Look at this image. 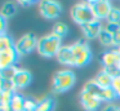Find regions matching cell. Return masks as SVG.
<instances>
[{
    "label": "cell",
    "mask_w": 120,
    "mask_h": 111,
    "mask_svg": "<svg viewBox=\"0 0 120 111\" xmlns=\"http://www.w3.org/2000/svg\"><path fill=\"white\" fill-rule=\"evenodd\" d=\"M80 105L85 111H98L105 106L101 96L88 93L85 90L80 92Z\"/></svg>",
    "instance_id": "52a82bcc"
},
{
    "label": "cell",
    "mask_w": 120,
    "mask_h": 111,
    "mask_svg": "<svg viewBox=\"0 0 120 111\" xmlns=\"http://www.w3.org/2000/svg\"><path fill=\"white\" fill-rule=\"evenodd\" d=\"M54 103L56 101L52 96H45V97L40 98L38 101V106L35 108V111H53Z\"/></svg>",
    "instance_id": "9a60e30c"
},
{
    "label": "cell",
    "mask_w": 120,
    "mask_h": 111,
    "mask_svg": "<svg viewBox=\"0 0 120 111\" xmlns=\"http://www.w3.org/2000/svg\"><path fill=\"white\" fill-rule=\"evenodd\" d=\"M101 63L103 69H110V67H116L120 63V52L117 48L107 49L101 56Z\"/></svg>",
    "instance_id": "8fae6325"
},
{
    "label": "cell",
    "mask_w": 120,
    "mask_h": 111,
    "mask_svg": "<svg viewBox=\"0 0 120 111\" xmlns=\"http://www.w3.org/2000/svg\"><path fill=\"white\" fill-rule=\"evenodd\" d=\"M70 46L74 54V67H83L90 62L92 49L86 40L80 39V40L72 43Z\"/></svg>",
    "instance_id": "3957f363"
},
{
    "label": "cell",
    "mask_w": 120,
    "mask_h": 111,
    "mask_svg": "<svg viewBox=\"0 0 120 111\" xmlns=\"http://www.w3.org/2000/svg\"><path fill=\"white\" fill-rule=\"evenodd\" d=\"M0 26H1V30H0V35L7 34V19H4L3 17H0Z\"/></svg>",
    "instance_id": "f546056e"
},
{
    "label": "cell",
    "mask_w": 120,
    "mask_h": 111,
    "mask_svg": "<svg viewBox=\"0 0 120 111\" xmlns=\"http://www.w3.org/2000/svg\"><path fill=\"white\" fill-rule=\"evenodd\" d=\"M90 3V7L93 9V13L96 15L97 19L99 21H106L109 17L110 12L112 10V4L107 0H94V1H89Z\"/></svg>",
    "instance_id": "9c48e42d"
},
{
    "label": "cell",
    "mask_w": 120,
    "mask_h": 111,
    "mask_svg": "<svg viewBox=\"0 0 120 111\" xmlns=\"http://www.w3.org/2000/svg\"><path fill=\"white\" fill-rule=\"evenodd\" d=\"M21 7H30V5L34 4V1H30V0H23V1H19Z\"/></svg>",
    "instance_id": "4dcf8cb0"
},
{
    "label": "cell",
    "mask_w": 120,
    "mask_h": 111,
    "mask_svg": "<svg viewBox=\"0 0 120 111\" xmlns=\"http://www.w3.org/2000/svg\"><path fill=\"white\" fill-rule=\"evenodd\" d=\"M39 12L41 17L47 19H57L62 13V5L58 1L53 0H44L39 3Z\"/></svg>",
    "instance_id": "8992f818"
},
{
    "label": "cell",
    "mask_w": 120,
    "mask_h": 111,
    "mask_svg": "<svg viewBox=\"0 0 120 111\" xmlns=\"http://www.w3.org/2000/svg\"><path fill=\"white\" fill-rule=\"evenodd\" d=\"M38 41L39 39L31 32H27L25 35H22L18 40L14 44V48H16L17 53L19 56H26V54L31 53L32 50L38 48Z\"/></svg>",
    "instance_id": "5b68a950"
},
{
    "label": "cell",
    "mask_w": 120,
    "mask_h": 111,
    "mask_svg": "<svg viewBox=\"0 0 120 111\" xmlns=\"http://www.w3.org/2000/svg\"><path fill=\"white\" fill-rule=\"evenodd\" d=\"M19 58V54L17 53L16 48H9L0 50V70H4L7 67L16 66L17 61Z\"/></svg>",
    "instance_id": "30bf717a"
},
{
    "label": "cell",
    "mask_w": 120,
    "mask_h": 111,
    "mask_svg": "<svg viewBox=\"0 0 120 111\" xmlns=\"http://www.w3.org/2000/svg\"><path fill=\"white\" fill-rule=\"evenodd\" d=\"M57 61L61 65H65V66H72L74 67V54L71 50L70 45H62V48L60 49V52L56 56Z\"/></svg>",
    "instance_id": "4fadbf2b"
},
{
    "label": "cell",
    "mask_w": 120,
    "mask_h": 111,
    "mask_svg": "<svg viewBox=\"0 0 120 111\" xmlns=\"http://www.w3.org/2000/svg\"><path fill=\"white\" fill-rule=\"evenodd\" d=\"M105 30H106L107 32H110L111 35H114V34H116L117 31L120 30V23H109V22H106L105 23Z\"/></svg>",
    "instance_id": "484cf974"
},
{
    "label": "cell",
    "mask_w": 120,
    "mask_h": 111,
    "mask_svg": "<svg viewBox=\"0 0 120 111\" xmlns=\"http://www.w3.org/2000/svg\"><path fill=\"white\" fill-rule=\"evenodd\" d=\"M31 80H32L31 72L26 69H19L18 67V70H17L16 75H14V77H13V83H14V85H16L17 90L25 89L26 87H29Z\"/></svg>",
    "instance_id": "7c38bea8"
},
{
    "label": "cell",
    "mask_w": 120,
    "mask_h": 111,
    "mask_svg": "<svg viewBox=\"0 0 120 111\" xmlns=\"http://www.w3.org/2000/svg\"><path fill=\"white\" fill-rule=\"evenodd\" d=\"M83 36L86 40H93V39H98V36L101 35L102 30L105 28V25L102 23V21L94 19L92 22H88L85 25L80 26Z\"/></svg>",
    "instance_id": "ba28073f"
},
{
    "label": "cell",
    "mask_w": 120,
    "mask_h": 111,
    "mask_svg": "<svg viewBox=\"0 0 120 111\" xmlns=\"http://www.w3.org/2000/svg\"><path fill=\"white\" fill-rule=\"evenodd\" d=\"M115 92H116V94H117V98L120 100V87L116 88V89H115Z\"/></svg>",
    "instance_id": "1f68e13d"
},
{
    "label": "cell",
    "mask_w": 120,
    "mask_h": 111,
    "mask_svg": "<svg viewBox=\"0 0 120 111\" xmlns=\"http://www.w3.org/2000/svg\"><path fill=\"white\" fill-rule=\"evenodd\" d=\"M106 22H109V23H120V8H116V7L112 8V10L110 12Z\"/></svg>",
    "instance_id": "d4e9b609"
},
{
    "label": "cell",
    "mask_w": 120,
    "mask_h": 111,
    "mask_svg": "<svg viewBox=\"0 0 120 111\" xmlns=\"http://www.w3.org/2000/svg\"><path fill=\"white\" fill-rule=\"evenodd\" d=\"M25 100L26 98L23 96L19 94L18 92H16L11 101V110L12 111H22L25 108Z\"/></svg>",
    "instance_id": "e0dca14e"
},
{
    "label": "cell",
    "mask_w": 120,
    "mask_h": 111,
    "mask_svg": "<svg viewBox=\"0 0 120 111\" xmlns=\"http://www.w3.org/2000/svg\"><path fill=\"white\" fill-rule=\"evenodd\" d=\"M101 111H120V106L115 105V103H107L102 107Z\"/></svg>",
    "instance_id": "83f0119b"
},
{
    "label": "cell",
    "mask_w": 120,
    "mask_h": 111,
    "mask_svg": "<svg viewBox=\"0 0 120 111\" xmlns=\"http://www.w3.org/2000/svg\"><path fill=\"white\" fill-rule=\"evenodd\" d=\"M38 106V101L34 98H26L25 100V108H29V110H35Z\"/></svg>",
    "instance_id": "4316f807"
},
{
    "label": "cell",
    "mask_w": 120,
    "mask_h": 111,
    "mask_svg": "<svg viewBox=\"0 0 120 111\" xmlns=\"http://www.w3.org/2000/svg\"><path fill=\"white\" fill-rule=\"evenodd\" d=\"M61 48H62V39L58 38L57 35H54L53 32H50L39 39L36 52L41 57L52 58V57L57 56V53L60 52Z\"/></svg>",
    "instance_id": "6da1fadb"
},
{
    "label": "cell",
    "mask_w": 120,
    "mask_h": 111,
    "mask_svg": "<svg viewBox=\"0 0 120 111\" xmlns=\"http://www.w3.org/2000/svg\"><path fill=\"white\" fill-rule=\"evenodd\" d=\"M94 80L98 84L99 88L105 89V88H111L112 87V80H114V76L107 71L106 69H102L98 74L94 76Z\"/></svg>",
    "instance_id": "5bb4252c"
},
{
    "label": "cell",
    "mask_w": 120,
    "mask_h": 111,
    "mask_svg": "<svg viewBox=\"0 0 120 111\" xmlns=\"http://www.w3.org/2000/svg\"><path fill=\"white\" fill-rule=\"evenodd\" d=\"M52 32L54 34V35H57L58 38L63 39L68 34V26L66 25V23H63V22H56L54 26H53Z\"/></svg>",
    "instance_id": "ffe728a7"
},
{
    "label": "cell",
    "mask_w": 120,
    "mask_h": 111,
    "mask_svg": "<svg viewBox=\"0 0 120 111\" xmlns=\"http://www.w3.org/2000/svg\"><path fill=\"white\" fill-rule=\"evenodd\" d=\"M22 111H35V110H29V108H23Z\"/></svg>",
    "instance_id": "d6a6232c"
},
{
    "label": "cell",
    "mask_w": 120,
    "mask_h": 111,
    "mask_svg": "<svg viewBox=\"0 0 120 111\" xmlns=\"http://www.w3.org/2000/svg\"><path fill=\"white\" fill-rule=\"evenodd\" d=\"M76 83L75 72L70 69H62L54 74L52 79V92L54 94L65 93L70 90Z\"/></svg>",
    "instance_id": "7a4b0ae2"
},
{
    "label": "cell",
    "mask_w": 120,
    "mask_h": 111,
    "mask_svg": "<svg viewBox=\"0 0 120 111\" xmlns=\"http://www.w3.org/2000/svg\"><path fill=\"white\" fill-rule=\"evenodd\" d=\"M98 40H99V43H101V45L103 46V48H109V49L115 48L114 46V38H112L111 34L107 32L105 28L102 30L101 35L98 36Z\"/></svg>",
    "instance_id": "ac0fdd59"
},
{
    "label": "cell",
    "mask_w": 120,
    "mask_h": 111,
    "mask_svg": "<svg viewBox=\"0 0 120 111\" xmlns=\"http://www.w3.org/2000/svg\"><path fill=\"white\" fill-rule=\"evenodd\" d=\"M14 93L12 92H0V106L3 107H11V101Z\"/></svg>",
    "instance_id": "603a6c76"
},
{
    "label": "cell",
    "mask_w": 120,
    "mask_h": 111,
    "mask_svg": "<svg viewBox=\"0 0 120 111\" xmlns=\"http://www.w3.org/2000/svg\"><path fill=\"white\" fill-rule=\"evenodd\" d=\"M17 70H18V67L17 66H12V67H7V69L1 70V74H0V76H1V79H7V80H13L14 75H16Z\"/></svg>",
    "instance_id": "cb8c5ba5"
},
{
    "label": "cell",
    "mask_w": 120,
    "mask_h": 111,
    "mask_svg": "<svg viewBox=\"0 0 120 111\" xmlns=\"http://www.w3.org/2000/svg\"><path fill=\"white\" fill-rule=\"evenodd\" d=\"M112 38H114V46L115 48H120V30L116 34H114Z\"/></svg>",
    "instance_id": "f1b7e54d"
},
{
    "label": "cell",
    "mask_w": 120,
    "mask_h": 111,
    "mask_svg": "<svg viewBox=\"0 0 120 111\" xmlns=\"http://www.w3.org/2000/svg\"><path fill=\"white\" fill-rule=\"evenodd\" d=\"M17 13V5L12 1H7L1 5L0 9V17H3L4 19H11L12 17H14Z\"/></svg>",
    "instance_id": "2e32d148"
},
{
    "label": "cell",
    "mask_w": 120,
    "mask_h": 111,
    "mask_svg": "<svg viewBox=\"0 0 120 111\" xmlns=\"http://www.w3.org/2000/svg\"><path fill=\"white\" fill-rule=\"evenodd\" d=\"M101 98L102 101H103L105 105H107V103H114V101L117 98V94L116 92H115L114 88H105V89L101 90Z\"/></svg>",
    "instance_id": "d6986e66"
},
{
    "label": "cell",
    "mask_w": 120,
    "mask_h": 111,
    "mask_svg": "<svg viewBox=\"0 0 120 111\" xmlns=\"http://www.w3.org/2000/svg\"><path fill=\"white\" fill-rule=\"evenodd\" d=\"M14 44H16V41H14L13 38L9 36L8 34H3V35H0V50L13 48Z\"/></svg>",
    "instance_id": "44dd1931"
},
{
    "label": "cell",
    "mask_w": 120,
    "mask_h": 111,
    "mask_svg": "<svg viewBox=\"0 0 120 111\" xmlns=\"http://www.w3.org/2000/svg\"><path fill=\"white\" fill-rule=\"evenodd\" d=\"M70 15L74 22L80 26L97 19L89 1H80V3H76L75 5H72Z\"/></svg>",
    "instance_id": "277c9868"
},
{
    "label": "cell",
    "mask_w": 120,
    "mask_h": 111,
    "mask_svg": "<svg viewBox=\"0 0 120 111\" xmlns=\"http://www.w3.org/2000/svg\"><path fill=\"white\" fill-rule=\"evenodd\" d=\"M0 92H12L16 93L17 88L14 85L13 80H7V79H1V84H0Z\"/></svg>",
    "instance_id": "7402d4cb"
}]
</instances>
